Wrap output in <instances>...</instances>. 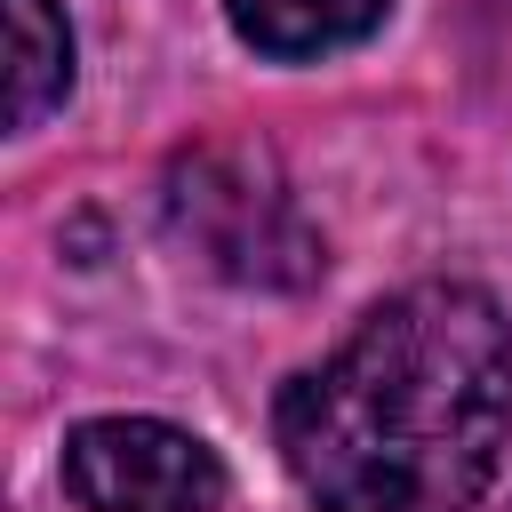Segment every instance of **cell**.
Listing matches in <instances>:
<instances>
[{
	"mask_svg": "<svg viewBox=\"0 0 512 512\" xmlns=\"http://www.w3.org/2000/svg\"><path fill=\"white\" fill-rule=\"evenodd\" d=\"M64 496L80 512H224V464L184 424L88 416L64 440Z\"/></svg>",
	"mask_w": 512,
	"mask_h": 512,
	"instance_id": "3",
	"label": "cell"
},
{
	"mask_svg": "<svg viewBox=\"0 0 512 512\" xmlns=\"http://www.w3.org/2000/svg\"><path fill=\"white\" fill-rule=\"evenodd\" d=\"M392 0H224L232 32L272 56V64H312V56H336L352 40H368L384 24Z\"/></svg>",
	"mask_w": 512,
	"mask_h": 512,
	"instance_id": "4",
	"label": "cell"
},
{
	"mask_svg": "<svg viewBox=\"0 0 512 512\" xmlns=\"http://www.w3.org/2000/svg\"><path fill=\"white\" fill-rule=\"evenodd\" d=\"M168 232L232 288H312L328 272L320 232L304 224L280 160L264 144H192L168 160Z\"/></svg>",
	"mask_w": 512,
	"mask_h": 512,
	"instance_id": "2",
	"label": "cell"
},
{
	"mask_svg": "<svg viewBox=\"0 0 512 512\" xmlns=\"http://www.w3.org/2000/svg\"><path fill=\"white\" fill-rule=\"evenodd\" d=\"M72 96V24L56 0H8V128H40Z\"/></svg>",
	"mask_w": 512,
	"mask_h": 512,
	"instance_id": "5",
	"label": "cell"
},
{
	"mask_svg": "<svg viewBox=\"0 0 512 512\" xmlns=\"http://www.w3.org/2000/svg\"><path fill=\"white\" fill-rule=\"evenodd\" d=\"M272 440L312 512H480L512 440V320L472 280H416L280 384Z\"/></svg>",
	"mask_w": 512,
	"mask_h": 512,
	"instance_id": "1",
	"label": "cell"
}]
</instances>
